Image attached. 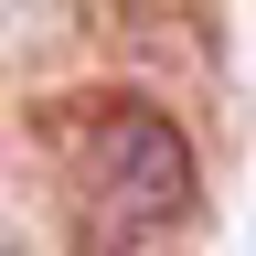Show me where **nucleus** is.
Listing matches in <instances>:
<instances>
[{
  "label": "nucleus",
  "mask_w": 256,
  "mask_h": 256,
  "mask_svg": "<svg viewBox=\"0 0 256 256\" xmlns=\"http://www.w3.org/2000/svg\"><path fill=\"white\" fill-rule=\"evenodd\" d=\"M86 192L107 203V235H150L192 203V150L160 107H118L86 128Z\"/></svg>",
  "instance_id": "nucleus-1"
}]
</instances>
